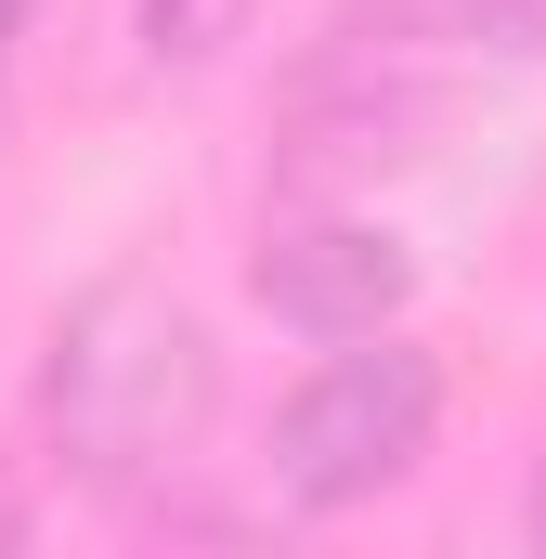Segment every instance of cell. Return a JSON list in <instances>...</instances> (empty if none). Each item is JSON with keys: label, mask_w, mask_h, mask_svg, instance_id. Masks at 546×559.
Returning a JSON list of instances; mask_svg holds the SVG:
<instances>
[{"label": "cell", "mask_w": 546, "mask_h": 559, "mask_svg": "<svg viewBox=\"0 0 546 559\" xmlns=\"http://www.w3.org/2000/svg\"><path fill=\"white\" fill-rule=\"evenodd\" d=\"M209 417H222V352H209V325L182 299L105 286V299L66 312V338H52V442H66L79 481L131 495L156 468H182L209 442Z\"/></svg>", "instance_id": "cell-1"}, {"label": "cell", "mask_w": 546, "mask_h": 559, "mask_svg": "<svg viewBox=\"0 0 546 559\" xmlns=\"http://www.w3.org/2000/svg\"><path fill=\"white\" fill-rule=\"evenodd\" d=\"M429 429H442V365L416 352L404 325L339 338V352L273 404V495L312 508V521L378 508L416 455H429Z\"/></svg>", "instance_id": "cell-2"}, {"label": "cell", "mask_w": 546, "mask_h": 559, "mask_svg": "<svg viewBox=\"0 0 546 559\" xmlns=\"http://www.w3.org/2000/svg\"><path fill=\"white\" fill-rule=\"evenodd\" d=\"M261 312L273 325H299V338H378V325H404V299H416V261L378 235V222H352V209H312V222H286L261 248Z\"/></svg>", "instance_id": "cell-3"}, {"label": "cell", "mask_w": 546, "mask_h": 559, "mask_svg": "<svg viewBox=\"0 0 546 559\" xmlns=\"http://www.w3.org/2000/svg\"><path fill=\"white\" fill-rule=\"evenodd\" d=\"M455 26L495 52H546V0H455Z\"/></svg>", "instance_id": "cell-4"}, {"label": "cell", "mask_w": 546, "mask_h": 559, "mask_svg": "<svg viewBox=\"0 0 546 559\" xmlns=\"http://www.w3.org/2000/svg\"><path fill=\"white\" fill-rule=\"evenodd\" d=\"M521 521H534V547H546V455H534V508H521Z\"/></svg>", "instance_id": "cell-5"}, {"label": "cell", "mask_w": 546, "mask_h": 559, "mask_svg": "<svg viewBox=\"0 0 546 559\" xmlns=\"http://www.w3.org/2000/svg\"><path fill=\"white\" fill-rule=\"evenodd\" d=\"M13 13H26V0H0V39H13Z\"/></svg>", "instance_id": "cell-6"}]
</instances>
